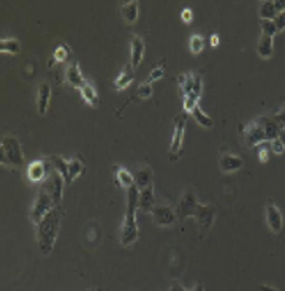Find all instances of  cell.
<instances>
[{"label":"cell","instance_id":"cell-43","mask_svg":"<svg viewBox=\"0 0 285 291\" xmlns=\"http://www.w3.org/2000/svg\"><path fill=\"white\" fill-rule=\"evenodd\" d=\"M169 291H187V289H185L179 282H173L169 286Z\"/></svg>","mask_w":285,"mask_h":291},{"label":"cell","instance_id":"cell-40","mask_svg":"<svg viewBox=\"0 0 285 291\" xmlns=\"http://www.w3.org/2000/svg\"><path fill=\"white\" fill-rule=\"evenodd\" d=\"M259 158H260V162H268V158H269V148L265 142L259 146Z\"/></svg>","mask_w":285,"mask_h":291},{"label":"cell","instance_id":"cell-18","mask_svg":"<svg viewBox=\"0 0 285 291\" xmlns=\"http://www.w3.org/2000/svg\"><path fill=\"white\" fill-rule=\"evenodd\" d=\"M155 206V192L154 185H149L146 188H142L138 193V208L142 211H149Z\"/></svg>","mask_w":285,"mask_h":291},{"label":"cell","instance_id":"cell-8","mask_svg":"<svg viewBox=\"0 0 285 291\" xmlns=\"http://www.w3.org/2000/svg\"><path fill=\"white\" fill-rule=\"evenodd\" d=\"M52 169H54V166L51 163L49 157L38 158V160H34V162L28 163V166H27V178L31 179L32 182H40L43 179L46 181Z\"/></svg>","mask_w":285,"mask_h":291},{"label":"cell","instance_id":"cell-17","mask_svg":"<svg viewBox=\"0 0 285 291\" xmlns=\"http://www.w3.org/2000/svg\"><path fill=\"white\" fill-rule=\"evenodd\" d=\"M133 179H135V185L139 188V190L152 185V182H154V172H152L151 166L142 165V166L136 168V171L133 174Z\"/></svg>","mask_w":285,"mask_h":291},{"label":"cell","instance_id":"cell-6","mask_svg":"<svg viewBox=\"0 0 285 291\" xmlns=\"http://www.w3.org/2000/svg\"><path fill=\"white\" fill-rule=\"evenodd\" d=\"M57 208L54 205V201L51 198V195L48 193V190L45 187H41L40 188V192L34 201V205H32V211H31V218H32V223L38 225L41 222V218L45 217L51 209Z\"/></svg>","mask_w":285,"mask_h":291},{"label":"cell","instance_id":"cell-30","mask_svg":"<svg viewBox=\"0 0 285 291\" xmlns=\"http://www.w3.org/2000/svg\"><path fill=\"white\" fill-rule=\"evenodd\" d=\"M192 114H193V118L202 124L203 127H208V128H211L212 125H214V121H212V118L209 114H206L202 108H200V105H196L193 109H192Z\"/></svg>","mask_w":285,"mask_h":291},{"label":"cell","instance_id":"cell-48","mask_svg":"<svg viewBox=\"0 0 285 291\" xmlns=\"http://www.w3.org/2000/svg\"><path fill=\"white\" fill-rule=\"evenodd\" d=\"M92 291H98V289H92Z\"/></svg>","mask_w":285,"mask_h":291},{"label":"cell","instance_id":"cell-32","mask_svg":"<svg viewBox=\"0 0 285 291\" xmlns=\"http://www.w3.org/2000/svg\"><path fill=\"white\" fill-rule=\"evenodd\" d=\"M260 25H262V34L274 37L277 34V27L274 24V19H260Z\"/></svg>","mask_w":285,"mask_h":291},{"label":"cell","instance_id":"cell-42","mask_svg":"<svg viewBox=\"0 0 285 291\" xmlns=\"http://www.w3.org/2000/svg\"><path fill=\"white\" fill-rule=\"evenodd\" d=\"M181 18H182L184 21H190V19H192V10H190V8H184V10L181 11Z\"/></svg>","mask_w":285,"mask_h":291},{"label":"cell","instance_id":"cell-19","mask_svg":"<svg viewBox=\"0 0 285 291\" xmlns=\"http://www.w3.org/2000/svg\"><path fill=\"white\" fill-rule=\"evenodd\" d=\"M133 79H135L133 65H132V64H127V65L121 70V73L118 75V78L114 79V85H116L118 89H125V87L130 84Z\"/></svg>","mask_w":285,"mask_h":291},{"label":"cell","instance_id":"cell-34","mask_svg":"<svg viewBox=\"0 0 285 291\" xmlns=\"http://www.w3.org/2000/svg\"><path fill=\"white\" fill-rule=\"evenodd\" d=\"M136 94H138L139 98H148V97H151V94H152V85H151V82H148V81L139 82L138 89H136Z\"/></svg>","mask_w":285,"mask_h":291},{"label":"cell","instance_id":"cell-13","mask_svg":"<svg viewBox=\"0 0 285 291\" xmlns=\"http://www.w3.org/2000/svg\"><path fill=\"white\" fill-rule=\"evenodd\" d=\"M283 10H285V0H265L259 7L262 19H274Z\"/></svg>","mask_w":285,"mask_h":291},{"label":"cell","instance_id":"cell-39","mask_svg":"<svg viewBox=\"0 0 285 291\" xmlns=\"http://www.w3.org/2000/svg\"><path fill=\"white\" fill-rule=\"evenodd\" d=\"M269 148H271V151L276 152V154H282L283 149H285V146L282 144V141L279 138H276L273 141H269Z\"/></svg>","mask_w":285,"mask_h":291},{"label":"cell","instance_id":"cell-29","mask_svg":"<svg viewBox=\"0 0 285 291\" xmlns=\"http://www.w3.org/2000/svg\"><path fill=\"white\" fill-rule=\"evenodd\" d=\"M0 49H2L4 52L16 54L21 51V43L16 38H2L0 40Z\"/></svg>","mask_w":285,"mask_h":291},{"label":"cell","instance_id":"cell-5","mask_svg":"<svg viewBox=\"0 0 285 291\" xmlns=\"http://www.w3.org/2000/svg\"><path fill=\"white\" fill-rule=\"evenodd\" d=\"M185 122H187V112L178 114L173 121V136H171V146H169V158L178 160L182 151L184 142V132H185Z\"/></svg>","mask_w":285,"mask_h":291},{"label":"cell","instance_id":"cell-20","mask_svg":"<svg viewBox=\"0 0 285 291\" xmlns=\"http://www.w3.org/2000/svg\"><path fill=\"white\" fill-rule=\"evenodd\" d=\"M130 49H132V65L138 67L141 64L142 55H145V43H142L141 37L133 35L130 41Z\"/></svg>","mask_w":285,"mask_h":291},{"label":"cell","instance_id":"cell-24","mask_svg":"<svg viewBox=\"0 0 285 291\" xmlns=\"http://www.w3.org/2000/svg\"><path fill=\"white\" fill-rule=\"evenodd\" d=\"M84 169V162L79 157H73L68 160V176L65 182H73Z\"/></svg>","mask_w":285,"mask_h":291},{"label":"cell","instance_id":"cell-14","mask_svg":"<svg viewBox=\"0 0 285 291\" xmlns=\"http://www.w3.org/2000/svg\"><path fill=\"white\" fill-rule=\"evenodd\" d=\"M49 100H51V84L48 81H41L37 91V108L40 114L46 112L49 106Z\"/></svg>","mask_w":285,"mask_h":291},{"label":"cell","instance_id":"cell-23","mask_svg":"<svg viewBox=\"0 0 285 291\" xmlns=\"http://www.w3.org/2000/svg\"><path fill=\"white\" fill-rule=\"evenodd\" d=\"M193 81H195V73H192V71L181 73V75H179L178 82H179V89H181L184 97H187V95L192 94V91H193Z\"/></svg>","mask_w":285,"mask_h":291},{"label":"cell","instance_id":"cell-31","mask_svg":"<svg viewBox=\"0 0 285 291\" xmlns=\"http://www.w3.org/2000/svg\"><path fill=\"white\" fill-rule=\"evenodd\" d=\"M68 52H70V48H68V45H65V43H62V45H59L55 48V51H54V54H52V57H51V64L49 65H54L52 62H62V61H65V57L68 55Z\"/></svg>","mask_w":285,"mask_h":291},{"label":"cell","instance_id":"cell-45","mask_svg":"<svg viewBox=\"0 0 285 291\" xmlns=\"http://www.w3.org/2000/svg\"><path fill=\"white\" fill-rule=\"evenodd\" d=\"M211 45L212 46H217L219 45V35L217 34H212L211 35Z\"/></svg>","mask_w":285,"mask_h":291},{"label":"cell","instance_id":"cell-1","mask_svg":"<svg viewBox=\"0 0 285 291\" xmlns=\"http://www.w3.org/2000/svg\"><path fill=\"white\" fill-rule=\"evenodd\" d=\"M59 228H61V211L54 208L37 225V241L40 252L43 255H49L51 250L54 249L57 235H59Z\"/></svg>","mask_w":285,"mask_h":291},{"label":"cell","instance_id":"cell-47","mask_svg":"<svg viewBox=\"0 0 285 291\" xmlns=\"http://www.w3.org/2000/svg\"><path fill=\"white\" fill-rule=\"evenodd\" d=\"M192 291H205V286H203V283H196L195 286H193V289Z\"/></svg>","mask_w":285,"mask_h":291},{"label":"cell","instance_id":"cell-15","mask_svg":"<svg viewBox=\"0 0 285 291\" xmlns=\"http://www.w3.org/2000/svg\"><path fill=\"white\" fill-rule=\"evenodd\" d=\"M242 158L239 155L230 154V152H222L220 158H219V166L223 172H232L236 171L242 166Z\"/></svg>","mask_w":285,"mask_h":291},{"label":"cell","instance_id":"cell-21","mask_svg":"<svg viewBox=\"0 0 285 291\" xmlns=\"http://www.w3.org/2000/svg\"><path fill=\"white\" fill-rule=\"evenodd\" d=\"M81 95L82 98L88 101L89 105L92 106H98V94H97V89H95V85L92 84V81L89 79H86L84 84L81 85Z\"/></svg>","mask_w":285,"mask_h":291},{"label":"cell","instance_id":"cell-41","mask_svg":"<svg viewBox=\"0 0 285 291\" xmlns=\"http://www.w3.org/2000/svg\"><path fill=\"white\" fill-rule=\"evenodd\" d=\"M274 24H276V27H277V32L283 31V28H285V10L280 11L277 16L274 18Z\"/></svg>","mask_w":285,"mask_h":291},{"label":"cell","instance_id":"cell-33","mask_svg":"<svg viewBox=\"0 0 285 291\" xmlns=\"http://www.w3.org/2000/svg\"><path fill=\"white\" fill-rule=\"evenodd\" d=\"M189 46H190L192 52L198 54L200 51L203 49V46H205V40H203V37H202V35H198V34H193V35L190 37V40H189Z\"/></svg>","mask_w":285,"mask_h":291},{"label":"cell","instance_id":"cell-2","mask_svg":"<svg viewBox=\"0 0 285 291\" xmlns=\"http://www.w3.org/2000/svg\"><path fill=\"white\" fill-rule=\"evenodd\" d=\"M138 193H139V188L135 184L127 188V211H125L124 225L121 229V244L124 247L133 244L138 239V222H136Z\"/></svg>","mask_w":285,"mask_h":291},{"label":"cell","instance_id":"cell-10","mask_svg":"<svg viewBox=\"0 0 285 291\" xmlns=\"http://www.w3.org/2000/svg\"><path fill=\"white\" fill-rule=\"evenodd\" d=\"M64 176L62 174L57 171L55 168L51 171V174L48 176L46 179V184H45V188L48 190V193L51 195L52 201H54V205L57 206L59 202L62 201V193H64Z\"/></svg>","mask_w":285,"mask_h":291},{"label":"cell","instance_id":"cell-36","mask_svg":"<svg viewBox=\"0 0 285 291\" xmlns=\"http://www.w3.org/2000/svg\"><path fill=\"white\" fill-rule=\"evenodd\" d=\"M198 105V98L195 95H187L184 97V109L185 112H192V109Z\"/></svg>","mask_w":285,"mask_h":291},{"label":"cell","instance_id":"cell-3","mask_svg":"<svg viewBox=\"0 0 285 291\" xmlns=\"http://www.w3.org/2000/svg\"><path fill=\"white\" fill-rule=\"evenodd\" d=\"M0 149H2V163L11 166H22L24 165V154L21 149V142L16 136L5 135L0 141Z\"/></svg>","mask_w":285,"mask_h":291},{"label":"cell","instance_id":"cell-38","mask_svg":"<svg viewBox=\"0 0 285 291\" xmlns=\"http://www.w3.org/2000/svg\"><path fill=\"white\" fill-rule=\"evenodd\" d=\"M273 119L276 121V124H277L280 128H285V105H282V106L276 111V114L273 115Z\"/></svg>","mask_w":285,"mask_h":291},{"label":"cell","instance_id":"cell-46","mask_svg":"<svg viewBox=\"0 0 285 291\" xmlns=\"http://www.w3.org/2000/svg\"><path fill=\"white\" fill-rule=\"evenodd\" d=\"M279 139H280L282 144L285 146V128H280V132H279Z\"/></svg>","mask_w":285,"mask_h":291},{"label":"cell","instance_id":"cell-35","mask_svg":"<svg viewBox=\"0 0 285 291\" xmlns=\"http://www.w3.org/2000/svg\"><path fill=\"white\" fill-rule=\"evenodd\" d=\"M165 75V65L163 64H160V65H157V67H154L152 70H151V73H149V76H148V82H152V81H155V79H160L162 76Z\"/></svg>","mask_w":285,"mask_h":291},{"label":"cell","instance_id":"cell-26","mask_svg":"<svg viewBox=\"0 0 285 291\" xmlns=\"http://www.w3.org/2000/svg\"><path fill=\"white\" fill-rule=\"evenodd\" d=\"M263 124H265V132H266V139H268V141H273V139L279 138L280 127L276 124V121H274L273 118L263 115Z\"/></svg>","mask_w":285,"mask_h":291},{"label":"cell","instance_id":"cell-12","mask_svg":"<svg viewBox=\"0 0 285 291\" xmlns=\"http://www.w3.org/2000/svg\"><path fill=\"white\" fill-rule=\"evenodd\" d=\"M266 222H268V226L269 229L274 232V235H279L283 228V217H282V212L280 209L274 205L273 201H268L266 202Z\"/></svg>","mask_w":285,"mask_h":291},{"label":"cell","instance_id":"cell-44","mask_svg":"<svg viewBox=\"0 0 285 291\" xmlns=\"http://www.w3.org/2000/svg\"><path fill=\"white\" fill-rule=\"evenodd\" d=\"M260 291H279L277 288H274V286H271V285H260Z\"/></svg>","mask_w":285,"mask_h":291},{"label":"cell","instance_id":"cell-22","mask_svg":"<svg viewBox=\"0 0 285 291\" xmlns=\"http://www.w3.org/2000/svg\"><path fill=\"white\" fill-rule=\"evenodd\" d=\"M256 51L262 57H271L273 55V51H274V43H273V37L269 35H265L262 34L260 38H259V43H256Z\"/></svg>","mask_w":285,"mask_h":291},{"label":"cell","instance_id":"cell-27","mask_svg":"<svg viewBox=\"0 0 285 291\" xmlns=\"http://www.w3.org/2000/svg\"><path fill=\"white\" fill-rule=\"evenodd\" d=\"M114 171H116V178H118V182L124 187H132L135 184V179H133V174L122 168V166H114Z\"/></svg>","mask_w":285,"mask_h":291},{"label":"cell","instance_id":"cell-9","mask_svg":"<svg viewBox=\"0 0 285 291\" xmlns=\"http://www.w3.org/2000/svg\"><path fill=\"white\" fill-rule=\"evenodd\" d=\"M216 208L212 205H200L196 206V211H195V220L198 223V228H200V236H205V232L211 229L214 220H216Z\"/></svg>","mask_w":285,"mask_h":291},{"label":"cell","instance_id":"cell-25","mask_svg":"<svg viewBox=\"0 0 285 291\" xmlns=\"http://www.w3.org/2000/svg\"><path fill=\"white\" fill-rule=\"evenodd\" d=\"M121 14L127 22H133L138 18V2L136 0H130L121 5Z\"/></svg>","mask_w":285,"mask_h":291},{"label":"cell","instance_id":"cell-7","mask_svg":"<svg viewBox=\"0 0 285 291\" xmlns=\"http://www.w3.org/2000/svg\"><path fill=\"white\" fill-rule=\"evenodd\" d=\"M196 206H198V198H196V193L192 187H187L185 190L182 192L179 201H178V206H176V215L178 218H185V217H190V215H195V211H196Z\"/></svg>","mask_w":285,"mask_h":291},{"label":"cell","instance_id":"cell-37","mask_svg":"<svg viewBox=\"0 0 285 291\" xmlns=\"http://www.w3.org/2000/svg\"><path fill=\"white\" fill-rule=\"evenodd\" d=\"M203 92V79L200 75H195V81H193V91L190 95H195L196 98H200V95H202Z\"/></svg>","mask_w":285,"mask_h":291},{"label":"cell","instance_id":"cell-4","mask_svg":"<svg viewBox=\"0 0 285 291\" xmlns=\"http://www.w3.org/2000/svg\"><path fill=\"white\" fill-rule=\"evenodd\" d=\"M241 136H242V142H244L247 148H255V146H260L265 141H268L265 124H263V115L252 119L247 125H242Z\"/></svg>","mask_w":285,"mask_h":291},{"label":"cell","instance_id":"cell-11","mask_svg":"<svg viewBox=\"0 0 285 291\" xmlns=\"http://www.w3.org/2000/svg\"><path fill=\"white\" fill-rule=\"evenodd\" d=\"M151 214H152L154 222L159 226H169V225H173L178 220L176 211L171 209L166 205H155L151 209Z\"/></svg>","mask_w":285,"mask_h":291},{"label":"cell","instance_id":"cell-28","mask_svg":"<svg viewBox=\"0 0 285 291\" xmlns=\"http://www.w3.org/2000/svg\"><path fill=\"white\" fill-rule=\"evenodd\" d=\"M49 160H51V163L52 166L59 171L64 179L67 181V176H68V160H65L62 155H49Z\"/></svg>","mask_w":285,"mask_h":291},{"label":"cell","instance_id":"cell-16","mask_svg":"<svg viewBox=\"0 0 285 291\" xmlns=\"http://www.w3.org/2000/svg\"><path fill=\"white\" fill-rule=\"evenodd\" d=\"M65 79L68 84H71L73 87H78L81 89V85L84 84V78H82V73L79 70V64L76 61H71L67 67H65Z\"/></svg>","mask_w":285,"mask_h":291}]
</instances>
